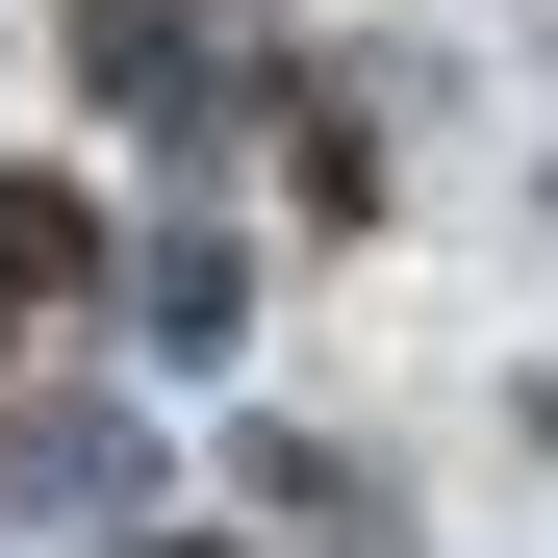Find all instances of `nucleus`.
Returning a JSON list of instances; mask_svg holds the SVG:
<instances>
[{
  "label": "nucleus",
  "instance_id": "nucleus-1",
  "mask_svg": "<svg viewBox=\"0 0 558 558\" xmlns=\"http://www.w3.org/2000/svg\"><path fill=\"white\" fill-rule=\"evenodd\" d=\"M51 279H102V204H76V178H0V330H26Z\"/></svg>",
  "mask_w": 558,
  "mask_h": 558
}]
</instances>
